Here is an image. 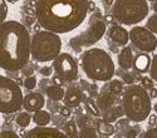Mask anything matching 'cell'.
<instances>
[{"label": "cell", "instance_id": "cell-34", "mask_svg": "<svg viewBox=\"0 0 157 138\" xmlns=\"http://www.w3.org/2000/svg\"><path fill=\"white\" fill-rule=\"evenodd\" d=\"M138 134V128L136 127H128L126 131V138H136Z\"/></svg>", "mask_w": 157, "mask_h": 138}, {"label": "cell", "instance_id": "cell-16", "mask_svg": "<svg viewBox=\"0 0 157 138\" xmlns=\"http://www.w3.org/2000/svg\"><path fill=\"white\" fill-rule=\"evenodd\" d=\"M117 98H118V97L114 95L113 93H111V92L107 89V91H104V92H102L101 94L97 95V98H96V104H97V107H98L99 110L106 112V110L113 108Z\"/></svg>", "mask_w": 157, "mask_h": 138}, {"label": "cell", "instance_id": "cell-33", "mask_svg": "<svg viewBox=\"0 0 157 138\" xmlns=\"http://www.w3.org/2000/svg\"><path fill=\"white\" fill-rule=\"evenodd\" d=\"M142 138H157V127H151L148 131L143 133Z\"/></svg>", "mask_w": 157, "mask_h": 138}, {"label": "cell", "instance_id": "cell-1", "mask_svg": "<svg viewBox=\"0 0 157 138\" xmlns=\"http://www.w3.org/2000/svg\"><path fill=\"white\" fill-rule=\"evenodd\" d=\"M34 11L42 28L56 34H65L86 20L89 0H36Z\"/></svg>", "mask_w": 157, "mask_h": 138}, {"label": "cell", "instance_id": "cell-41", "mask_svg": "<svg viewBox=\"0 0 157 138\" xmlns=\"http://www.w3.org/2000/svg\"><path fill=\"white\" fill-rule=\"evenodd\" d=\"M148 118H150V121H148V124H150V125H153V124H155V122H156V116H153V114H150V116H148Z\"/></svg>", "mask_w": 157, "mask_h": 138}, {"label": "cell", "instance_id": "cell-21", "mask_svg": "<svg viewBox=\"0 0 157 138\" xmlns=\"http://www.w3.org/2000/svg\"><path fill=\"white\" fill-rule=\"evenodd\" d=\"M30 122H33V119H32V116L29 114V112H20L15 118V123L19 125L20 128L29 127Z\"/></svg>", "mask_w": 157, "mask_h": 138}, {"label": "cell", "instance_id": "cell-8", "mask_svg": "<svg viewBox=\"0 0 157 138\" xmlns=\"http://www.w3.org/2000/svg\"><path fill=\"white\" fill-rule=\"evenodd\" d=\"M23 91L20 85L5 75H0V113L13 114L23 107Z\"/></svg>", "mask_w": 157, "mask_h": 138}, {"label": "cell", "instance_id": "cell-27", "mask_svg": "<svg viewBox=\"0 0 157 138\" xmlns=\"http://www.w3.org/2000/svg\"><path fill=\"white\" fill-rule=\"evenodd\" d=\"M150 77L153 82L157 83V53L153 55V58L151 59V67H150Z\"/></svg>", "mask_w": 157, "mask_h": 138}, {"label": "cell", "instance_id": "cell-39", "mask_svg": "<svg viewBox=\"0 0 157 138\" xmlns=\"http://www.w3.org/2000/svg\"><path fill=\"white\" fill-rule=\"evenodd\" d=\"M127 124H128V119H127V118H126V119H120L118 123H117V127H120V128H121V127H126ZM117 127H116V128H117Z\"/></svg>", "mask_w": 157, "mask_h": 138}, {"label": "cell", "instance_id": "cell-38", "mask_svg": "<svg viewBox=\"0 0 157 138\" xmlns=\"http://www.w3.org/2000/svg\"><path fill=\"white\" fill-rule=\"evenodd\" d=\"M148 95H150V98H151V99L157 98V89H156L155 87L150 88V91H148Z\"/></svg>", "mask_w": 157, "mask_h": 138}, {"label": "cell", "instance_id": "cell-32", "mask_svg": "<svg viewBox=\"0 0 157 138\" xmlns=\"http://www.w3.org/2000/svg\"><path fill=\"white\" fill-rule=\"evenodd\" d=\"M39 72H40V75H43V77H50V75L54 73L53 67H50V65H44V67H42Z\"/></svg>", "mask_w": 157, "mask_h": 138}, {"label": "cell", "instance_id": "cell-18", "mask_svg": "<svg viewBox=\"0 0 157 138\" xmlns=\"http://www.w3.org/2000/svg\"><path fill=\"white\" fill-rule=\"evenodd\" d=\"M45 94L50 100H53V102H59V100H63V98H64L65 89H63L62 85L52 84L45 89Z\"/></svg>", "mask_w": 157, "mask_h": 138}, {"label": "cell", "instance_id": "cell-9", "mask_svg": "<svg viewBox=\"0 0 157 138\" xmlns=\"http://www.w3.org/2000/svg\"><path fill=\"white\" fill-rule=\"evenodd\" d=\"M53 70L63 82H73L77 79L79 68H78L77 60L69 54V53H60L54 60H53Z\"/></svg>", "mask_w": 157, "mask_h": 138}, {"label": "cell", "instance_id": "cell-14", "mask_svg": "<svg viewBox=\"0 0 157 138\" xmlns=\"http://www.w3.org/2000/svg\"><path fill=\"white\" fill-rule=\"evenodd\" d=\"M109 40L118 47H126L129 42V32L121 25H112L108 29Z\"/></svg>", "mask_w": 157, "mask_h": 138}, {"label": "cell", "instance_id": "cell-11", "mask_svg": "<svg viewBox=\"0 0 157 138\" xmlns=\"http://www.w3.org/2000/svg\"><path fill=\"white\" fill-rule=\"evenodd\" d=\"M24 138H69L63 131L54 127H34L27 132Z\"/></svg>", "mask_w": 157, "mask_h": 138}, {"label": "cell", "instance_id": "cell-12", "mask_svg": "<svg viewBox=\"0 0 157 138\" xmlns=\"http://www.w3.org/2000/svg\"><path fill=\"white\" fill-rule=\"evenodd\" d=\"M44 106H45V98L39 92H30L23 98V108L27 112L34 113L39 109H43Z\"/></svg>", "mask_w": 157, "mask_h": 138}, {"label": "cell", "instance_id": "cell-37", "mask_svg": "<svg viewBox=\"0 0 157 138\" xmlns=\"http://www.w3.org/2000/svg\"><path fill=\"white\" fill-rule=\"evenodd\" d=\"M123 80H124L128 85L135 83V78H133V75H131V74H126V75H123Z\"/></svg>", "mask_w": 157, "mask_h": 138}, {"label": "cell", "instance_id": "cell-35", "mask_svg": "<svg viewBox=\"0 0 157 138\" xmlns=\"http://www.w3.org/2000/svg\"><path fill=\"white\" fill-rule=\"evenodd\" d=\"M0 138H20L14 131H3L0 132Z\"/></svg>", "mask_w": 157, "mask_h": 138}, {"label": "cell", "instance_id": "cell-31", "mask_svg": "<svg viewBox=\"0 0 157 138\" xmlns=\"http://www.w3.org/2000/svg\"><path fill=\"white\" fill-rule=\"evenodd\" d=\"M141 85L145 88V89H150V88L153 87V80L151 79V77H142L141 78Z\"/></svg>", "mask_w": 157, "mask_h": 138}, {"label": "cell", "instance_id": "cell-44", "mask_svg": "<svg viewBox=\"0 0 157 138\" xmlns=\"http://www.w3.org/2000/svg\"><path fill=\"white\" fill-rule=\"evenodd\" d=\"M152 108H153V110H155V112L157 113V103H155V104L152 106Z\"/></svg>", "mask_w": 157, "mask_h": 138}, {"label": "cell", "instance_id": "cell-40", "mask_svg": "<svg viewBox=\"0 0 157 138\" xmlns=\"http://www.w3.org/2000/svg\"><path fill=\"white\" fill-rule=\"evenodd\" d=\"M103 4L106 8H111L114 4V0H103Z\"/></svg>", "mask_w": 157, "mask_h": 138}, {"label": "cell", "instance_id": "cell-5", "mask_svg": "<svg viewBox=\"0 0 157 138\" xmlns=\"http://www.w3.org/2000/svg\"><path fill=\"white\" fill-rule=\"evenodd\" d=\"M59 34L49 30H40L33 34L30 39V57L38 63L53 62L62 50Z\"/></svg>", "mask_w": 157, "mask_h": 138}, {"label": "cell", "instance_id": "cell-15", "mask_svg": "<svg viewBox=\"0 0 157 138\" xmlns=\"http://www.w3.org/2000/svg\"><path fill=\"white\" fill-rule=\"evenodd\" d=\"M117 62H118V65L121 69L123 70H128L131 68H133V62H135V55L132 49L129 47H123L121 49V52L117 55Z\"/></svg>", "mask_w": 157, "mask_h": 138}, {"label": "cell", "instance_id": "cell-23", "mask_svg": "<svg viewBox=\"0 0 157 138\" xmlns=\"http://www.w3.org/2000/svg\"><path fill=\"white\" fill-rule=\"evenodd\" d=\"M104 113H106V114H104V119L111 123V122H113V121H116L117 118H118L120 114L121 116L123 114V109H122V107H117V108H111V109L106 110Z\"/></svg>", "mask_w": 157, "mask_h": 138}, {"label": "cell", "instance_id": "cell-24", "mask_svg": "<svg viewBox=\"0 0 157 138\" xmlns=\"http://www.w3.org/2000/svg\"><path fill=\"white\" fill-rule=\"evenodd\" d=\"M98 129L103 136H112L116 132V125H113L109 122H101L98 125Z\"/></svg>", "mask_w": 157, "mask_h": 138}, {"label": "cell", "instance_id": "cell-43", "mask_svg": "<svg viewBox=\"0 0 157 138\" xmlns=\"http://www.w3.org/2000/svg\"><path fill=\"white\" fill-rule=\"evenodd\" d=\"M18 2H20V0H6V3H10V4H15Z\"/></svg>", "mask_w": 157, "mask_h": 138}, {"label": "cell", "instance_id": "cell-20", "mask_svg": "<svg viewBox=\"0 0 157 138\" xmlns=\"http://www.w3.org/2000/svg\"><path fill=\"white\" fill-rule=\"evenodd\" d=\"M124 84L122 80L120 79H111L106 87V89H108L111 93H113L114 95L120 97L121 94H123V91H124Z\"/></svg>", "mask_w": 157, "mask_h": 138}, {"label": "cell", "instance_id": "cell-28", "mask_svg": "<svg viewBox=\"0 0 157 138\" xmlns=\"http://www.w3.org/2000/svg\"><path fill=\"white\" fill-rule=\"evenodd\" d=\"M146 28L153 33L155 35L157 34V14L155 13L153 15H151L148 19H147V24H146Z\"/></svg>", "mask_w": 157, "mask_h": 138}, {"label": "cell", "instance_id": "cell-26", "mask_svg": "<svg viewBox=\"0 0 157 138\" xmlns=\"http://www.w3.org/2000/svg\"><path fill=\"white\" fill-rule=\"evenodd\" d=\"M86 110L89 113L90 116H94V117H98L99 116V109L96 104V102H92V100H86Z\"/></svg>", "mask_w": 157, "mask_h": 138}, {"label": "cell", "instance_id": "cell-30", "mask_svg": "<svg viewBox=\"0 0 157 138\" xmlns=\"http://www.w3.org/2000/svg\"><path fill=\"white\" fill-rule=\"evenodd\" d=\"M8 15V4L6 0H0V24L4 23Z\"/></svg>", "mask_w": 157, "mask_h": 138}, {"label": "cell", "instance_id": "cell-2", "mask_svg": "<svg viewBox=\"0 0 157 138\" xmlns=\"http://www.w3.org/2000/svg\"><path fill=\"white\" fill-rule=\"evenodd\" d=\"M30 34L25 25L17 20L0 24V68L19 72L30 60Z\"/></svg>", "mask_w": 157, "mask_h": 138}, {"label": "cell", "instance_id": "cell-19", "mask_svg": "<svg viewBox=\"0 0 157 138\" xmlns=\"http://www.w3.org/2000/svg\"><path fill=\"white\" fill-rule=\"evenodd\" d=\"M32 119L38 127H47V125L50 123V121H52V116H50V113L48 110L39 109V110L34 112Z\"/></svg>", "mask_w": 157, "mask_h": 138}, {"label": "cell", "instance_id": "cell-13", "mask_svg": "<svg viewBox=\"0 0 157 138\" xmlns=\"http://www.w3.org/2000/svg\"><path fill=\"white\" fill-rule=\"evenodd\" d=\"M86 100V95L82 89H79L78 87H71L65 91L64 98H63V103L64 106H67L69 108H77L79 107V104Z\"/></svg>", "mask_w": 157, "mask_h": 138}, {"label": "cell", "instance_id": "cell-25", "mask_svg": "<svg viewBox=\"0 0 157 138\" xmlns=\"http://www.w3.org/2000/svg\"><path fill=\"white\" fill-rule=\"evenodd\" d=\"M78 138H98V133L93 127H90V125H86V127L81 128Z\"/></svg>", "mask_w": 157, "mask_h": 138}, {"label": "cell", "instance_id": "cell-7", "mask_svg": "<svg viewBox=\"0 0 157 138\" xmlns=\"http://www.w3.org/2000/svg\"><path fill=\"white\" fill-rule=\"evenodd\" d=\"M106 32H107V25L102 18V14L94 13L93 15H90L87 28L82 33L71 38L68 45L75 53H81L83 52V49L92 48V45L98 43L104 36Z\"/></svg>", "mask_w": 157, "mask_h": 138}, {"label": "cell", "instance_id": "cell-36", "mask_svg": "<svg viewBox=\"0 0 157 138\" xmlns=\"http://www.w3.org/2000/svg\"><path fill=\"white\" fill-rule=\"evenodd\" d=\"M72 113H73V110H72V108H69V107H67V106H64L62 109H60V116L62 117H71L72 116Z\"/></svg>", "mask_w": 157, "mask_h": 138}, {"label": "cell", "instance_id": "cell-42", "mask_svg": "<svg viewBox=\"0 0 157 138\" xmlns=\"http://www.w3.org/2000/svg\"><path fill=\"white\" fill-rule=\"evenodd\" d=\"M152 9H153V11H155V13H156V14H157V0H155V2H153Z\"/></svg>", "mask_w": 157, "mask_h": 138}, {"label": "cell", "instance_id": "cell-3", "mask_svg": "<svg viewBox=\"0 0 157 138\" xmlns=\"http://www.w3.org/2000/svg\"><path fill=\"white\" fill-rule=\"evenodd\" d=\"M82 69L87 78L93 82L106 83L113 79L116 65L111 55L104 49L88 48L82 54Z\"/></svg>", "mask_w": 157, "mask_h": 138}, {"label": "cell", "instance_id": "cell-10", "mask_svg": "<svg viewBox=\"0 0 157 138\" xmlns=\"http://www.w3.org/2000/svg\"><path fill=\"white\" fill-rule=\"evenodd\" d=\"M129 40L135 48L143 53H152L157 48L156 35L141 25H133V28L129 30Z\"/></svg>", "mask_w": 157, "mask_h": 138}, {"label": "cell", "instance_id": "cell-22", "mask_svg": "<svg viewBox=\"0 0 157 138\" xmlns=\"http://www.w3.org/2000/svg\"><path fill=\"white\" fill-rule=\"evenodd\" d=\"M63 131L69 138H78V136H79V131H78L77 123L74 121H68L65 123L63 127Z\"/></svg>", "mask_w": 157, "mask_h": 138}, {"label": "cell", "instance_id": "cell-4", "mask_svg": "<svg viewBox=\"0 0 157 138\" xmlns=\"http://www.w3.org/2000/svg\"><path fill=\"white\" fill-rule=\"evenodd\" d=\"M122 109L126 118L140 123L148 118L152 109V102L148 92L138 84H129L122 94Z\"/></svg>", "mask_w": 157, "mask_h": 138}, {"label": "cell", "instance_id": "cell-29", "mask_svg": "<svg viewBox=\"0 0 157 138\" xmlns=\"http://www.w3.org/2000/svg\"><path fill=\"white\" fill-rule=\"evenodd\" d=\"M36 84H38V80H36V77H34V75H28V77L24 79V87H25V89H28V91L35 89Z\"/></svg>", "mask_w": 157, "mask_h": 138}, {"label": "cell", "instance_id": "cell-6", "mask_svg": "<svg viewBox=\"0 0 157 138\" xmlns=\"http://www.w3.org/2000/svg\"><path fill=\"white\" fill-rule=\"evenodd\" d=\"M147 0H114L112 17L123 25H137L148 15Z\"/></svg>", "mask_w": 157, "mask_h": 138}, {"label": "cell", "instance_id": "cell-17", "mask_svg": "<svg viewBox=\"0 0 157 138\" xmlns=\"http://www.w3.org/2000/svg\"><path fill=\"white\" fill-rule=\"evenodd\" d=\"M151 67V57L147 53H140L137 57H135L133 62V68L136 72L143 74L147 73Z\"/></svg>", "mask_w": 157, "mask_h": 138}]
</instances>
